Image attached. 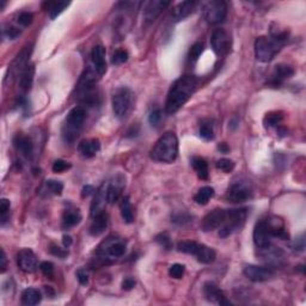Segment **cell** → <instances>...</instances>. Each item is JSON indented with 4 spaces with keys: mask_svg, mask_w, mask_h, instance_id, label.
I'll list each match as a JSON object with an SVG mask.
<instances>
[{
    "mask_svg": "<svg viewBox=\"0 0 306 306\" xmlns=\"http://www.w3.org/2000/svg\"><path fill=\"white\" fill-rule=\"evenodd\" d=\"M197 85H199V79L195 76H190V74L179 77L177 81H175V83L169 90L168 97H166V114L171 115L178 112L194 95Z\"/></svg>",
    "mask_w": 306,
    "mask_h": 306,
    "instance_id": "6da1fadb",
    "label": "cell"
},
{
    "mask_svg": "<svg viewBox=\"0 0 306 306\" xmlns=\"http://www.w3.org/2000/svg\"><path fill=\"white\" fill-rule=\"evenodd\" d=\"M289 38V32H272L271 37L261 36L255 41V56L261 63H269L281 50Z\"/></svg>",
    "mask_w": 306,
    "mask_h": 306,
    "instance_id": "7a4b0ae2",
    "label": "cell"
},
{
    "mask_svg": "<svg viewBox=\"0 0 306 306\" xmlns=\"http://www.w3.org/2000/svg\"><path fill=\"white\" fill-rule=\"evenodd\" d=\"M151 158L159 163H172L178 156V139L175 133H165L151 151Z\"/></svg>",
    "mask_w": 306,
    "mask_h": 306,
    "instance_id": "3957f363",
    "label": "cell"
},
{
    "mask_svg": "<svg viewBox=\"0 0 306 306\" xmlns=\"http://www.w3.org/2000/svg\"><path fill=\"white\" fill-rule=\"evenodd\" d=\"M96 74L99 76L96 71L87 68L77 85V95H78L79 99L84 104L90 105V107H94L99 103V95L96 87Z\"/></svg>",
    "mask_w": 306,
    "mask_h": 306,
    "instance_id": "277c9868",
    "label": "cell"
},
{
    "mask_svg": "<svg viewBox=\"0 0 306 306\" xmlns=\"http://www.w3.org/2000/svg\"><path fill=\"white\" fill-rule=\"evenodd\" d=\"M86 119V110L84 107H74L68 113L64 126V139L68 143L73 141L78 136L79 130Z\"/></svg>",
    "mask_w": 306,
    "mask_h": 306,
    "instance_id": "5b68a950",
    "label": "cell"
},
{
    "mask_svg": "<svg viewBox=\"0 0 306 306\" xmlns=\"http://www.w3.org/2000/svg\"><path fill=\"white\" fill-rule=\"evenodd\" d=\"M134 103V94L128 87H120L113 96V110L115 116L125 119L130 113Z\"/></svg>",
    "mask_w": 306,
    "mask_h": 306,
    "instance_id": "8992f818",
    "label": "cell"
},
{
    "mask_svg": "<svg viewBox=\"0 0 306 306\" xmlns=\"http://www.w3.org/2000/svg\"><path fill=\"white\" fill-rule=\"evenodd\" d=\"M246 212L245 208H237V209H227L226 210V219L223 225L220 226L219 236L221 238H226L230 235L235 233L236 231L241 230L245 223Z\"/></svg>",
    "mask_w": 306,
    "mask_h": 306,
    "instance_id": "52a82bcc",
    "label": "cell"
},
{
    "mask_svg": "<svg viewBox=\"0 0 306 306\" xmlns=\"http://www.w3.org/2000/svg\"><path fill=\"white\" fill-rule=\"evenodd\" d=\"M202 15L209 24H220L227 17V4L223 0H210L202 7Z\"/></svg>",
    "mask_w": 306,
    "mask_h": 306,
    "instance_id": "ba28073f",
    "label": "cell"
},
{
    "mask_svg": "<svg viewBox=\"0 0 306 306\" xmlns=\"http://www.w3.org/2000/svg\"><path fill=\"white\" fill-rule=\"evenodd\" d=\"M126 253V243L117 238H108L97 250V257L102 262L117 258Z\"/></svg>",
    "mask_w": 306,
    "mask_h": 306,
    "instance_id": "9c48e42d",
    "label": "cell"
},
{
    "mask_svg": "<svg viewBox=\"0 0 306 306\" xmlns=\"http://www.w3.org/2000/svg\"><path fill=\"white\" fill-rule=\"evenodd\" d=\"M251 196H253V188L246 181H237L232 183L228 187L227 194H226L228 201L233 204L248 201Z\"/></svg>",
    "mask_w": 306,
    "mask_h": 306,
    "instance_id": "30bf717a",
    "label": "cell"
},
{
    "mask_svg": "<svg viewBox=\"0 0 306 306\" xmlns=\"http://www.w3.org/2000/svg\"><path fill=\"white\" fill-rule=\"evenodd\" d=\"M231 45H232L231 35L225 29H217L213 32L210 37V47L218 56L227 55L230 53Z\"/></svg>",
    "mask_w": 306,
    "mask_h": 306,
    "instance_id": "8fae6325",
    "label": "cell"
},
{
    "mask_svg": "<svg viewBox=\"0 0 306 306\" xmlns=\"http://www.w3.org/2000/svg\"><path fill=\"white\" fill-rule=\"evenodd\" d=\"M244 275L253 282H263L267 280H271L274 276L275 271L273 267L269 266H255V264H249L244 268Z\"/></svg>",
    "mask_w": 306,
    "mask_h": 306,
    "instance_id": "7c38bea8",
    "label": "cell"
},
{
    "mask_svg": "<svg viewBox=\"0 0 306 306\" xmlns=\"http://www.w3.org/2000/svg\"><path fill=\"white\" fill-rule=\"evenodd\" d=\"M272 233L269 231L268 225H267L266 219H261L256 223L255 228H254V243H255L257 249L264 248L272 244Z\"/></svg>",
    "mask_w": 306,
    "mask_h": 306,
    "instance_id": "4fadbf2b",
    "label": "cell"
},
{
    "mask_svg": "<svg viewBox=\"0 0 306 306\" xmlns=\"http://www.w3.org/2000/svg\"><path fill=\"white\" fill-rule=\"evenodd\" d=\"M258 255L269 267H279L284 263V253L276 246L269 244L268 246L258 249Z\"/></svg>",
    "mask_w": 306,
    "mask_h": 306,
    "instance_id": "5bb4252c",
    "label": "cell"
},
{
    "mask_svg": "<svg viewBox=\"0 0 306 306\" xmlns=\"http://www.w3.org/2000/svg\"><path fill=\"white\" fill-rule=\"evenodd\" d=\"M226 219V209L223 208H217L213 209L212 212L208 213L207 215L202 219L201 228L205 232H209V231L217 230L224 224Z\"/></svg>",
    "mask_w": 306,
    "mask_h": 306,
    "instance_id": "9a60e30c",
    "label": "cell"
},
{
    "mask_svg": "<svg viewBox=\"0 0 306 306\" xmlns=\"http://www.w3.org/2000/svg\"><path fill=\"white\" fill-rule=\"evenodd\" d=\"M126 187V177L125 175L117 174L112 178V181L108 182V202L115 204L122 195L123 189Z\"/></svg>",
    "mask_w": 306,
    "mask_h": 306,
    "instance_id": "2e32d148",
    "label": "cell"
},
{
    "mask_svg": "<svg viewBox=\"0 0 306 306\" xmlns=\"http://www.w3.org/2000/svg\"><path fill=\"white\" fill-rule=\"evenodd\" d=\"M108 202V182L107 183H103L101 187L97 189V192L95 193V197L92 200L91 204V217L95 218L97 215L102 214L103 212H105V206Z\"/></svg>",
    "mask_w": 306,
    "mask_h": 306,
    "instance_id": "e0dca14e",
    "label": "cell"
},
{
    "mask_svg": "<svg viewBox=\"0 0 306 306\" xmlns=\"http://www.w3.org/2000/svg\"><path fill=\"white\" fill-rule=\"evenodd\" d=\"M17 263L18 267L25 273H34L38 266L37 257L30 249H23L18 253Z\"/></svg>",
    "mask_w": 306,
    "mask_h": 306,
    "instance_id": "ac0fdd59",
    "label": "cell"
},
{
    "mask_svg": "<svg viewBox=\"0 0 306 306\" xmlns=\"http://www.w3.org/2000/svg\"><path fill=\"white\" fill-rule=\"evenodd\" d=\"M169 5H170V1H163V0L148 1L144 7V20H145L146 24L152 23L161 15V12L165 10Z\"/></svg>",
    "mask_w": 306,
    "mask_h": 306,
    "instance_id": "d6986e66",
    "label": "cell"
},
{
    "mask_svg": "<svg viewBox=\"0 0 306 306\" xmlns=\"http://www.w3.org/2000/svg\"><path fill=\"white\" fill-rule=\"evenodd\" d=\"M293 74H294V68L292 66L285 65V64L276 65L274 71H273L271 79H269V85L273 87H279L286 79L293 77Z\"/></svg>",
    "mask_w": 306,
    "mask_h": 306,
    "instance_id": "ffe728a7",
    "label": "cell"
},
{
    "mask_svg": "<svg viewBox=\"0 0 306 306\" xmlns=\"http://www.w3.org/2000/svg\"><path fill=\"white\" fill-rule=\"evenodd\" d=\"M204 294L206 299L218 305H231L230 300L226 299L225 294L214 282H206L204 286Z\"/></svg>",
    "mask_w": 306,
    "mask_h": 306,
    "instance_id": "44dd1931",
    "label": "cell"
},
{
    "mask_svg": "<svg viewBox=\"0 0 306 306\" xmlns=\"http://www.w3.org/2000/svg\"><path fill=\"white\" fill-rule=\"evenodd\" d=\"M32 51V45H29V46H27V47L23 48L22 51L18 54V55L16 56V59L14 60V63H12L11 67H10V72H11L12 76L16 77L18 73L19 74L22 73L23 69H24L25 66L28 65V60H29Z\"/></svg>",
    "mask_w": 306,
    "mask_h": 306,
    "instance_id": "7402d4cb",
    "label": "cell"
},
{
    "mask_svg": "<svg viewBox=\"0 0 306 306\" xmlns=\"http://www.w3.org/2000/svg\"><path fill=\"white\" fill-rule=\"evenodd\" d=\"M91 60L95 66V71L103 76L107 72V63H105V48L102 45H97L92 48Z\"/></svg>",
    "mask_w": 306,
    "mask_h": 306,
    "instance_id": "603a6c76",
    "label": "cell"
},
{
    "mask_svg": "<svg viewBox=\"0 0 306 306\" xmlns=\"http://www.w3.org/2000/svg\"><path fill=\"white\" fill-rule=\"evenodd\" d=\"M14 145L18 152H20L27 158H32V154H34V143L29 136L17 134L14 139Z\"/></svg>",
    "mask_w": 306,
    "mask_h": 306,
    "instance_id": "cb8c5ba5",
    "label": "cell"
},
{
    "mask_svg": "<svg viewBox=\"0 0 306 306\" xmlns=\"http://www.w3.org/2000/svg\"><path fill=\"white\" fill-rule=\"evenodd\" d=\"M197 1H183L179 2L176 7L172 11V18H174L176 22L179 20H183L184 18H187L189 15H192L194 12V10L196 9Z\"/></svg>",
    "mask_w": 306,
    "mask_h": 306,
    "instance_id": "d4e9b609",
    "label": "cell"
},
{
    "mask_svg": "<svg viewBox=\"0 0 306 306\" xmlns=\"http://www.w3.org/2000/svg\"><path fill=\"white\" fill-rule=\"evenodd\" d=\"M79 152L85 158H92L98 153L101 150V143L98 139H90V140H84L79 144L78 146Z\"/></svg>",
    "mask_w": 306,
    "mask_h": 306,
    "instance_id": "484cf974",
    "label": "cell"
},
{
    "mask_svg": "<svg viewBox=\"0 0 306 306\" xmlns=\"http://www.w3.org/2000/svg\"><path fill=\"white\" fill-rule=\"evenodd\" d=\"M35 76V66L32 64H28L22 73L19 74V89L23 92H28L32 85Z\"/></svg>",
    "mask_w": 306,
    "mask_h": 306,
    "instance_id": "4316f807",
    "label": "cell"
},
{
    "mask_svg": "<svg viewBox=\"0 0 306 306\" xmlns=\"http://www.w3.org/2000/svg\"><path fill=\"white\" fill-rule=\"evenodd\" d=\"M108 224H109V218H108V214L105 212H103L102 214L95 217L91 226H90V235L94 236V237L102 235V233L107 230Z\"/></svg>",
    "mask_w": 306,
    "mask_h": 306,
    "instance_id": "83f0119b",
    "label": "cell"
},
{
    "mask_svg": "<svg viewBox=\"0 0 306 306\" xmlns=\"http://www.w3.org/2000/svg\"><path fill=\"white\" fill-rule=\"evenodd\" d=\"M195 257L197 258V261L201 262L204 264H210L215 261V257H217V254L209 246H206L204 244H200L199 249H197L196 254H195Z\"/></svg>",
    "mask_w": 306,
    "mask_h": 306,
    "instance_id": "f1b7e54d",
    "label": "cell"
},
{
    "mask_svg": "<svg viewBox=\"0 0 306 306\" xmlns=\"http://www.w3.org/2000/svg\"><path fill=\"white\" fill-rule=\"evenodd\" d=\"M192 165L200 179L208 178L209 172H208V164H207V161H206V159L202 158V157H193Z\"/></svg>",
    "mask_w": 306,
    "mask_h": 306,
    "instance_id": "f546056e",
    "label": "cell"
},
{
    "mask_svg": "<svg viewBox=\"0 0 306 306\" xmlns=\"http://www.w3.org/2000/svg\"><path fill=\"white\" fill-rule=\"evenodd\" d=\"M42 300L40 290L36 289H27L22 293V303L27 306L37 305Z\"/></svg>",
    "mask_w": 306,
    "mask_h": 306,
    "instance_id": "4dcf8cb0",
    "label": "cell"
},
{
    "mask_svg": "<svg viewBox=\"0 0 306 306\" xmlns=\"http://www.w3.org/2000/svg\"><path fill=\"white\" fill-rule=\"evenodd\" d=\"M81 220V215L78 209H67L64 213L63 217V227L71 228L73 226L78 225Z\"/></svg>",
    "mask_w": 306,
    "mask_h": 306,
    "instance_id": "1f68e13d",
    "label": "cell"
},
{
    "mask_svg": "<svg viewBox=\"0 0 306 306\" xmlns=\"http://www.w3.org/2000/svg\"><path fill=\"white\" fill-rule=\"evenodd\" d=\"M120 209H121V215H122V219L125 223L130 224L134 221V213H133L132 205H130L129 197L126 196L123 197L122 201L120 204Z\"/></svg>",
    "mask_w": 306,
    "mask_h": 306,
    "instance_id": "d6a6232c",
    "label": "cell"
},
{
    "mask_svg": "<svg viewBox=\"0 0 306 306\" xmlns=\"http://www.w3.org/2000/svg\"><path fill=\"white\" fill-rule=\"evenodd\" d=\"M213 195H214V189L212 187H204L195 194L194 201L197 205H207L208 201L213 197Z\"/></svg>",
    "mask_w": 306,
    "mask_h": 306,
    "instance_id": "836d02e7",
    "label": "cell"
},
{
    "mask_svg": "<svg viewBox=\"0 0 306 306\" xmlns=\"http://www.w3.org/2000/svg\"><path fill=\"white\" fill-rule=\"evenodd\" d=\"M200 136L206 141H210L214 138V128H213V122L210 120H204L200 125L199 129Z\"/></svg>",
    "mask_w": 306,
    "mask_h": 306,
    "instance_id": "e575fe53",
    "label": "cell"
},
{
    "mask_svg": "<svg viewBox=\"0 0 306 306\" xmlns=\"http://www.w3.org/2000/svg\"><path fill=\"white\" fill-rule=\"evenodd\" d=\"M199 245H200V243H196V242H194V241H183V242H179V243L177 244V250H178L179 253L195 256L197 249H199Z\"/></svg>",
    "mask_w": 306,
    "mask_h": 306,
    "instance_id": "d590c367",
    "label": "cell"
},
{
    "mask_svg": "<svg viewBox=\"0 0 306 306\" xmlns=\"http://www.w3.org/2000/svg\"><path fill=\"white\" fill-rule=\"evenodd\" d=\"M284 119V115L281 112H272L264 116L263 123L266 127H275L276 125H279Z\"/></svg>",
    "mask_w": 306,
    "mask_h": 306,
    "instance_id": "8d00e7d4",
    "label": "cell"
},
{
    "mask_svg": "<svg viewBox=\"0 0 306 306\" xmlns=\"http://www.w3.org/2000/svg\"><path fill=\"white\" fill-rule=\"evenodd\" d=\"M205 50V45L202 42H195L194 45L192 46V48H190L189 50V61L192 64H195L197 60H199V58L201 56V54L204 53Z\"/></svg>",
    "mask_w": 306,
    "mask_h": 306,
    "instance_id": "74e56055",
    "label": "cell"
},
{
    "mask_svg": "<svg viewBox=\"0 0 306 306\" xmlns=\"http://www.w3.org/2000/svg\"><path fill=\"white\" fill-rule=\"evenodd\" d=\"M69 6V2L67 1H58V2H54V4H51L49 11V17L50 19H55L56 17L60 16L61 14H63L64 11H65L66 9Z\"/></svg>",
    "mask_w": 306,
    "mask_h": 306,
    "instance_id": "f35d334b",
    "label": "cell"
},
{
    "mask_svg": "<svg viewBox=\"0 0 306 306\" xmlns=\"http://www.w3.org/2000/svg\"><path fill=\"white\" fill-rule=\"evenodd\" d=\"M10 208H11V204L9 200L1 199L0 201V219H1L2 226L10 220Z\"/></svg>",
    "mask_w": 306,
    "mask_h": 306,
    "instance_id": "ab89813d",
    "label": "cell"
},
{
    "mask_svg": "<svg viewBox=\"0 0 306 306\" xmlns=\"http://www.w3.org/2000/svg\"><path fill=\"white\" fill-rule=\"evenodd\" d=\"M215 165H217V168L219 169L220 171L225 172V174H228V172H231L233 169H235V161L227 158H223V159H219Z\"/></svg>",
    "mask_w": 306,
    "mask_h": 306,
    "instance_id": "60d3db41",
    "label": "cell"
},
{
    "mask_svg": "<svg viewBox=\"0 0 306 306\" xmlns=\"http://www.w3.org/2000/svg\"><path fill=\"white\" fill-rule=\"evenodd\" d=\"M46 188H47V190H49L51 194L61 195L64 190V184L59 181L48 179V181H46Z\"/></svg>",
    "mask_w": 306,
    "mask_h": 306,
    "instance_id": "b9f144b4",
    "label": "cell"
},
{
    "mask_svg": "<svg viewBox=\"0 0 306 306\" xmlns=\"http://www.w3.org/2000/svg\"><path fill=\"white\" fill-rule=\"evenodd\" d=\"M156 242L159 244V245L163 246L164 249H166V250H170V249H172V242H171L170 236H169V233H166V232L159 233V235L156 237Z\"/></svg>",
    "mask_w": 306,
    "mask_h": 306,
    "instance_id": "7bdbcfd3",
    "label": "cell"
},
{
    "mask_svg": "<svg viewBox=\"0 0 306 306\" xmlns=\"http://www.w3.org/2000/svg\"><path fill=\"white\" fill-rule=\"evenodd\" d=\"M184 272H186V267H184L183 264L176 263L172 264L170 267V269H169V275H170L171 277H174V279H181L184 275Z\"/></svg>",
    "mask_w": 306,
    "mask_h": 306,
    "instance_id": "ee69618b",
    "label": "cell"
},
{
    "mask_svg": "<svg viewBox=\"0 0 306 306\" xmlns=\"http://www.w3.org/2000/svg\"><path fill=\"white\" fill-rule=\"evenodd\" d=\"M128 60V53L125 49H117L113 54L112 63L114 65H121V64H125Z\"/></svg>",
    "mask_w": 306,
    "mask_h": 306,
    "instance_id": "f6af8a7d",
    "label": "cell"
},
{
    "mask_svg": "<svg viewBox=\"0 0 306 306\" xmlns=\"http://www.w3.org/2000/svg\"><path fill=\"white\" fill-rule=\"evenodd\" d=\"M17 20L22 27H29V25L32 23V20H34V15H32V12L24 11L18 16Z\"/></svg>",
    "mask_w": 306,
    "mask_h": 306,
    "instance_id": "bcb514c9",
    "label": "cell"
},
{
    "mask_svg": "<svg viewBox=\"0 0 306 306\" xmlns=\"http://www.w3.org/2000/svg\"><path fill=\"white\" fill-rule=\"evenodd\" d=\"M68 169H71V164L68 161H63V159H58V161H54L53 171L56 172V174H61V172L68 170Z\"/></svg>",
    "mask_w": 306,
    "mask_h": 306,
    "instance_id": "7dc6e473",
    "label": "cell"
},
{
    "mask_svg": "<svg viewBox=\"0 0 306 306\" xmlns=\"http://www.w3.org/2000/svg\"><path fill=\"white\" fill-rule=\"evenodd\" d=\"M161 109H153L152 112L150 113V115H148V122L151 123V125L154 126H158L159 122H161Z\"/></svg>",
    "mask_w": 306,
    "mask_h": 306,
    "instance_id": "c3c4849f",
    "label": "cell"
},
{
    "mask_svg": "<svg viewBox=\"0 0 306 306\" xmlns=\"http://www.w3.org/2000/svg\"><path fill=\"white\" fill-rule=\"evenodd\" d=\"M49 253L51 254V255L59 257V258H65V257H67L68 255V251L66 250V249H63L60 248V246L58 245H50L49 248Z\"/></svg>",
    "mask_w": 306,
    "mask_h": 306,
    "instance_id": "681fc988",
    "label": "cell"
},
{
    "mask_svg": "<svg viewBox=\"0 0 306 306\" xmlns=\"http://www.w3.org/2000/svg\"><path fill=\"white\" fill-rule=\"evenodd\" d=\"M192 220V217L189 214H186V213H178V214H175L172 217V223L177 224V225H184V224L190 223Z\"/></svg>",
    "mask_w": 306,
    "mask_h": 306,
    "instance_id": "f907efd6",
    "label": "cell"
},
{
    "mask_svg": "<svg viewBox=\"0 0 306 306\" xmlns=\"http://www.w3.org/2000/svg\"><path fill=\"white\" fill-rule=\"evenodd\" d=\"M292 248L294 249L295 251H304V249H305V235L304 233H302L299 237H297L294 239V242H293V244H292Z\"/></svg>",
    "mask_w": 306,
    "mask_h": 306,
    "instance_id": "816d5d0a",
    "label": "cell"
},
{
    "mask_svg": "<svg viewBox=\"0 0 306 306\" xmlns=\"http://www.w3.org/2000/svg\"><path fill=\"white\" fill-rule=\"evenodd\" d=\"M40 269H41V272L46 275V276H53L54 264L51 263V262H48V261L42 262V263L40 264Z\"/></svg>",
    "mask_w": 306,
    "mask_h": 306,
    "instance_id": "f5cc1de1",
    "label": "cell"
},
{
    "mask_svg": "<svg viewBox=\"0 0 306 306\" xmlns=\"http://www.w3.org/2000/svg\"><path fill=\"white\" fill-rule=\"evenodd\" d=\"M4 34L7 38H10V40H15V38H17L18 36L20 35V30L15 27H9L7 29H5Z\"/></svg>",
    "mask_w": 306,
    "mask_h": 306,
    "instance_id": "db71d44e",
    "label": "cell"
},
{
    "mask_svg": "<svg viewBox=\"0 0 306 306\" xmlns=\"http://www.w3.org/2000/svg\"><path fill=\"white\" fill-rule=\"evenodd\" d=\"M77 277H78V281L81 285H83V286L89 285V275H87L86 271L81 269V271L77 272Z\"/></svg>",
    "mask_w": 306,
    "mask_h": 306,
    "instance_id": "11a10c76",
    "label": "cell"
},
{
    "mask_svg": "<svg viewBox=\"0 0 306 306\" xmlns=\"http://www.w3.org/2000/svg\"><path fill=\"white\" fill-rule=\"evenodd\" d=\"M135 286V280L132 279V277H127L125 279V281L122 282V289L125 290H130L134 289Z\"/></svg>",
    "mask_w": 306,
    "mask_h": 306,
    "instance_id": "9f6ffc18",
    "label": "cell"
},
{
    "mask_svg": "<svg viewBox=\"0 0 306 306\" xmlns=\"http://www.w3.org/2000/svg\"><path fill=\"white\" fill-rule=\"evenodd\" d=\"M95 193V188L92 186H85L83 188V190H81V196L83 197H87L90 196L91 194H94Z\"/></svg>",
    "mask_w": 306,
    "mask_h": 306,
    "instance_id": "6f0895ef",
    "label": "cell"
},
{
    "mask_svg": "<svg viewBox=\"0 0 306 306\" xmlns=\"http://www.w3.org/2000/svg\"><path fill=\"white\" fill-rule=\"evenodd\" d=\"M1 266H0V268H1V273H5L6 272V267H7V259H6V255H5V251L1 250Z\"/></svg>",
    "mask_w": 306,
    "mask_h": 306,
    "instance_id": "680465c9",
    "label": "cell"
},
{
    "mask_svg": "<svg viewBox=\"0 0 306 306\" xmlns=\"http://www.w3.org/2000/svg\"><path fill=\"white\" fill-rule=\"evenodd\" d=\"M72 242H73V239H72L71 236L64 235L63 244H64V246H65V248H69V246L72 245Z\"/></svg>",
    "mask_w": 306,
    "mask_h": 306,
    "instance_id": "91938a15",
    "label": "cell"
},
{
    "mask_svg": "<svg viewBox=\"0 0 306 306\" xmlns=\"http://www.w3.org/2000/svg\"><path fill=\"white\" fill-rule=\"evenodd\" d=\"M218 148H219V150L221 151V152H224V153H227L228 151H230V148H228V146L226 145L225 143H223V144H220L219 146H218Z\"/></svg>",
    "mask_w": 306,
    "mask_h": 306,
    "instance_id": "94428289",
    "label": "cell"
},
{
    "mask_svg": "<svg viewBox=\"0 0 306 306\" xmlns=\"http://www.w3.org/2000/svg\"><path fill=\"white\" fill-rule=\"evenodd\" d=\"M5 5H6V1H1V6H0V10H4Z\"/></svg>",
    "mask_w": 306,
    "mask_h": 306,
    "instance_id": "6125c7cd",
    "label": "cell"
}]
</instances>
